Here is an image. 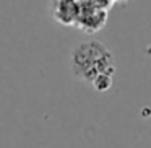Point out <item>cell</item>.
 Wrapping results in <instances>:
<instances>
[{
  "mask_svg": "<svg viewBox=\"0 0 151 148\" xmlns=\"http://www.w3.org/2000/svg\"><path fill=\"white\" fill-rule=\"evenodd\" d=\"M70 62L73 75L86 83H91L101 73L114 75L115 72L114 56L107 49V46L98 39L76 44L72 51Z\"/></svg>",
  "mask_w": 151,
  "mask_h": 148,
  "instance_id": "6da1fadb",
  "label": "cell"
},
{
  "mask_svg": "<svg viewBox=\"0 0 151 148\" xmlns=\"http://www.w3.org/2000/svg\"><path fill=\"white\" fill-rule=\"evenodd\" d=\"M107 21V12L98 8L91 0H80V15L76 25L81 31L88 34L98 33L99 30H102Z\"/></svg>",
  "mask_w": 151,
  "mask_h": 148,
  "instance_id": "7a4b0ae2",
  "label": "cell"
},
{
  "mask_svg": "<svg viewBox=\"0 0 151 148\" xmlns=\"http://www.w3.org/2000/svg\"><path fill=\"white\" fill-rule=\"evenodd\" d=\"M80 15V0H52V18L63 26L76 25Z\"/></svg>",
  "mask_w": 151,
  "mask_h": 148,
  "instance_id": "3957f363",
  "label": "cell"
},
{
  "mask_svg": "<svg viewBox=\"0 0 151 148\" xmlns=\"http://www.w3.org/2000/svg\"><path fill=\"white\" fill-rule=\"evenodd\" d=\"M112 77L114 75H111V73H101V75H98L91 82L93 88H94L96 91H99V93L107 91V90L112 86Z\"/></svg>",
  "mask_w": 151,
  "mask_h": 148,
  "instance_id": "277c9868",
  "label": "cell"
},
{
  "mask_svg": "<svg viewBox=\"0 0 151 148\" xmlns=\"http://www.w3.org/2000/svg\"><path fill=\"white\" fill-rule=\"evenodd\" d=\"M91 2H93V4H94L98 8H101V10H106V12H107L109 8L112 7V4H114L115 0H91Z\"/></svg>",
  "mask_w": 151,
  "mask_h": 148,
  "instance_id": "5b68a950",
  "label": "cell"
},
{
  "mask_svg": "<svg viewBox=\"0 0 151 148\" xmlns=\"http://www.w3.org/2000/svg\"><path fill=\"white\" fill-rule=\"evenodd\" d=\"M115 2H125V0H115Z\"/></svg>",
  "mask_w": 151,
  "mask_h": 148,
  "instance_id": "8992f818",
  "label": "cell"
}]
</instances>
